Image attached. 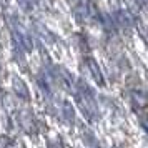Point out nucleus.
I'll return each mask as SVG.
<instances>
[]
</instances>
